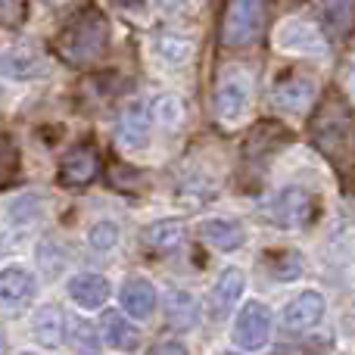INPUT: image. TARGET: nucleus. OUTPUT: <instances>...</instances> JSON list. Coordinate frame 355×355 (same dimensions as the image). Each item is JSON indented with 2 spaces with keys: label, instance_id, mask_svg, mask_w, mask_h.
<instances>
[{
  "label": "nucleus",
  "instance_id": "5701e85b",
  "mask_svg": "<svg viewBox=\"0 0 355 355\" xmlns=\"http://www.w3.org/2000/svg\"><path fill=\"white\" fill-rule=\"evenodd\" d=\"M184 237H187V225H184L181 218H162V221H156V225H150L147 234H144L150 250L162 252V256L175 252L178 246L184 243Z\"/></svg>",
  "mask_w": 355,
  "mask_h": 355
},
{
  "label": "nucleus",
  "instance_id": "aec40b11",
  "mask_svg": "<svg viewBox=\"0 0 355 355\" xmlns=\"http://www.w3.org/2000/svg\"><path fill=\"white\" fill-rule=\"evenodd\" d=\"M66 321H69V315L60 306H41L35 321H31V334H35V340L41 346L56 349L62 343V334H66Z\"/></svg>",
  "mask_w": 355,
  "mask_h": 355
},
{
  "label": "nucleus",
  "instance_id": "9d476101",
  "mask_svg": "<svg viewBox=\"0 0 355 355\" xmlns=\"http://www.w3.org/2000/svg\"><path fill=\"white\" fill-rule=\"evenodd\" d=\"M150 128H153V116L144 100H131L125 110L119 112V141L128 150H147L150 147Z\"/></svg>",
  "mask_w": 355,
  "mask_h": 355
},
{
  "label": "nucleus",
  "instance_id": "bb28decb",
  "mask_svg": "<svg viewBox=\"0 0 355 355\" xmlns=\"http://www.w3.org/2000/svg\"><path fill=\"white\" fill-rule=\"evenodd\" d=\"M265 265H268V271L277 277V281H293V277L302 275V259L296 256L293 250L271 252V256L265 259Z\"/></svg>",
  "mask_w": 355,
  "mask_h": 355
},
{
  "label": "nucleus",
  "instance_id": "7c9ffc66",
  "mask_svg": "<svg viewBox=\"0 0 355 355\" xmlns=\"http://www.w3.org/2000/svg\"><path fill=\"white\" fill-rule=\"evenodd\" d=\"M141 181V172H135L131 166H112L110 168V184L119 190H135Z\"/></svg>",
  "mask_w": 355,
  "mask_h": 355
},
{
  "label": "nucleus",
  "instance_id": "393cba45",
  "mask_svg": "<svg viewBox=\"0 0 355 355\" xmlns=\"http://www.w3.org/2000/svg\"><path fill=\"white\" fill-rule=\"evenodd\" d=\"M66 331H69V343L78 355H100V337L87 321L75 318V321H66Z\"/></svg>",
  "mask_w": 355,
  "mask_h": 355
},
{
  "label": "nucleus",
  "instance_id": "c9c22d12",
  "mask_svg": "<svg viewBox=\"0 0 355 355\" xmlns=\"http://www.w3.org/2000/svg\"><path fill=\"white\" fill-rule=\"evenodd\" d=\"M119 3H125V0H119Z\"/></svg>",
  "mask_w": 355,
  "mask_h": 355
},
{
  "label": "nucleus",
  "instance_id": "c756f323",
  "mask_svg": "<svg viewBox=\"0 0 355 355\" xmlns=\"http://www.w3.org/2000/svg\"><path fill=\"white\" fill-rule=\"evenodd\" d=\"M28 19V0H0V25L19 28Z\"/></svg>",
  "mask_w": 355,
  "mask_h": 355
},
{
  "label": "nucleus",
  "instance_id": "f03ea898",
  "mask_svg": "<svg viewBox=\"0 0 355 355\" xmlns=\"http://www.w3.org/2000/svg\"><path fill=\"white\" fill-rule=\"evenodd\" d=\"M309 135L312 144L327 162L334 166H343L349 159L352 150V110L337 91L324 94L318 106L312 112V122H309Z\"/></svg>",
  "mask_w": 355,
  "mask_h": 355
},
{
  "label": "nucleus",
  "instance_id": "b1692460",
  "mask_svg": "<svg viewBox=\"0 0 355 355\" xmlns=\"http://www.w3.org/2000/svg\"><path fill=\"white\" fill-rule=\"evenodd\" d=\"M166 315L175 331H190L200 321V300L187 290H172L166 300Z\"/></svg>",
  "mask_w": 355,
  "mask_h": 355
},
{
  "label": "nucleus",
  "instance_id": "20e7f679",
  "mask_svg": "<svg viewBox=\"0 0 355 355\" xmlns=\"http://www.w3.org/2000/svg\"><path fill=\"white\" fill-rule=\"evenodd\" d=\"M250 103H252V78L246 69H225L218 78V87H215V116L221 122L234 125L250 112Z\"/></svg>",
  "mask_w": 355,
  "mask_h": 355
},
{
  "label": "nucleus",
  "instance_id": "72a5a7b5",
  "mask_svg": "<svg viewBox=\"0 0 355 355\" xmlns=\"http://www.w3.org/2000/svg\"><path fill=\"white\" fill-rule=\"evenodd\" d=\"M153 355H184V349L178 343H168V346H156Z\"/></svg>",
  "mask_w": 355,
  "mask_h": 355
},
{
  "label": "nucleus",
  "instance_id": "423d86ee",
  "mask_svg": "<svg viewBox=\"0 0 355 355\" xmlns=\"http://www.w3.org/2000/svg\"><path fill=\"white\" fill-rule=\"evenodd\" d=\"M271 337V312L262 302H246L234 321V343L243 352H259L268 346Z\"/></svg>",
  "mask_w": 355,
  "mask_h": 355
},
{
  "label": "nucleus",
  "instance_id": "ddd939ff",
  "mask_svg": "<svg viewBox=\"0 0 355 355\" xmlns=\"http://www.w3.org/2000/svg\"><path fill=\"white\" fill-rule=\"evenodd\" d=\"M0 72L12 81H31L44 72V56L41 50L28 47V44H16V47L0 53Z\"/></svg>",
  "mask_w": 355,
  "mask_h": 355
},
{
  "label": "nucleus",
  "instance_id": "9b49d317",
  "mask_svg": "<svg viewBox=\"0 0 355 355\" xmlns=\"http://www.w3.org/2000/svg\"><path fill=\"white\" fill-rule=\"evenodd\" d=\"M290 144V128H284L281 122H259L256 128L246 135V144H243V156L250 162H265L277 153V150Z\"/></svg>",
  "mask_w": 355,
  "mask_h": 355
},
{
  "label": "nucleus",
  "instance_id": "a211bd4d",
  "mask_svg": "<svg viewBox=\"0 0 355 355\" xmlns=\"http://www.w3.org/2000/svg\"><path fill=\"white\" fill-rule=\"evenodd\" d=\"M327 35L346 37L355 28V0H312Z\"/></svg>",
  "mask_w": 355,
  "mask_h": 355
},
{
  "label": "nucleus",
  "instance_id": "6e6552de",
  "mask_svg": "<svg viewBox=\"0 0 355 355\" xmlns=\"http://www.w3.org/2000/svg\"><path fill=\"white\" fill-rule=\"evenodd\" d=\"M100 175V153L94 144H78L60 162V184L62 187H87Z\"/></svg>",
  "mask_w": 355,
  "mask_h": 355
},
{
  "label": "nucleus",
  "instance_id": "473e14b6",
  "mask_svg": "<svg viewBox=\"0 0 355 355\" xmlns=\"http://www.w3.org/2000/svg\"><path fill=\"white\" fill-rule=\"evenodd\" d=\"M196 0H159V10L162 12H181L187 10V6H193Z\"/></svg>",
  "mask_w": 355,
  "mask_h": 355
},
{
  "label": "nucleus",
  "instance_id": "2eb2a0df",
  "mask_svg": "<svg viewBox=\"0 0 355 355\" xmlns=\"http://www.w3.org/2000/svg\"><path fill=\"white\" fill-rule=\"evenodd\" d=\"M153 56L162 62V66H187L196 53V44L193 37H187L184 31H156L153 35Z\"/></svg>",
  "mask_w": 355,
  "mask_h": 355
},
{
  "label": "nucleus",
  "instance_id": "1a4fd4ad",
  "mask_svg": "<svg viewBox=\"0 0 355 355\" xmlns=\"http://www.w3.org/2000/svg\"><path fill=\"white\" fill-rule=\"evenodd\" d=\"M315 94H318L315 78H309V75H302V72H287L277 78L275 91H271V100H275V106L284 112H306L309 106H312Z\"/></svg>",
  "mask_w": 355,
  "mask_h": 355
},
{
  "label": "nucleus",
  "instance_id": "7ed1b4c3",
  "mask_svg": "<svg viewBox=\"0 0 355 355\" xmlns=\"http://www.w3.org/2000/svg\"><path fill=\"white\" fill-rule=\"evenodd\" d=\"M265 19H268V0H227L221 16V44L250 47L262 35Z\"/></svg>",
  "mask_w": 355,
  "mask_h": 355
},
{
  "label": "nucleus",
  "instance_id": "0eeeda50",
  "mask_svg": "<svg viewBox=\"0 0 355 355\" xmlns=\"http://www.w3.org/2000/svg\"><path fill=\"white\" fill-rule=\"evenodd\" d=\"M268 215L275 218V225L290 227V231L293 227H306L315 215V200L306 187H284L268 202Z\"/></svg>",
  "mask_w": 355,
  "mask_h": 355
},
{
  "label": "nucleus",
  "instance_id": "4be33fe9",
  "mask_svg": "<svg viewBox=\"0 0 355 355\" xmlns=\"http://www.w3.org/2000/svg\"><path fill=\"white\" fill-rule=\"evenodd\" d=\"M100 331H103V340L112 346V349L135 352L137 343H141L137 327L131 324L122 312H103V318H100Z\"/></svg>",
  "mask_w": 355,
  "mask_h": 355
},
{
  "label": "nucleus",
  "instance_id": "f704fd0d",
  "mask_svg": "<svg viewBox=\"0 0 355 355\" xmlns=\"http://www.w3.org/2000/svg\"><path fill=\"white\" fill-rule=\"evenodd\" d=\"M50 3H62V0H50Z\"/></svg>",
  "mask_w": 355,
  "mask_h": 355
},
{
  "label": "nucleus",
  "instance_id": "a878e982",
  "mask_svg": "<svg viewBox=\"0 0 355 355\" xmlns=\"http://www.w3.org/2000/svg\"><path fill=\"white\" fill-rule=\"evenodd\" d=\"M150 116H153L162 128L172 131V128H178V125L184 122V100L178 97V94H162V97H156Z\"/></svg>",
  "mask_w": 355,
  "mask_h": 355
},
{
  "label": "nucleus",
  "instance_id": "412c9836",
  "mask_svg": "<svg viewBox=\"0 0 355 355\" xmlns=\"http://www.w3.org/2000/svg\"><path fill=\"white\" fill-rule=\"evenodd\" d=\"M69 296H72L81 309H100L110 300V281L100 275H91V271L75 275L72 281H69Z\"/></svg>",
  "mask_w": 355,
  "mask_h": 355
},
{
  "label": "nucleus",
  "instance_id": "cd10ccee",
  "mask_svg": "<svg viewBox=\"0 0 355 355\" xmlns=\"http://www.w3.org/2000/svg\"><path fill=\"white\" fill-rule=\"evenodd\" d=\"M19 175V147L10 135H0V190L10 187Z\"/></svg>",
  "mask_w": 355,
  "mask_h": 355
},
{
  "label": "nucleus",
  "instance_id": "c85d7f7f",
  "mask_svg": "<svg viewBox=\"0 0 355 355\" xmlns=\"http://www.w3.org/2000/svg\"><path fill=\"white\" fill-rule=\"evenodd\" d=\"M87 240H91L94 250L106 252V250H116L119 243V225H112V221H97V225L87 231Z\"/></svg>",
  "mask_w": 355,
  "mask_h": 355
},
{
  "label": "nucleus",
  "instance_id": "f8f14e48",
  "mask_svg": "<svg viewBox=\"0 0 355 355\" xmlns=\"http://www.w3.org/2000/svg\"><path fill=\"white\" fill-rule=\"evenodd\" d=\"M321 318H324V296L318 290H306L284 309V331H312Z\"/></svg>",
  "mask_w": 355,
  "mask_h": 355
},
{
  "label": "nucleus",
  "instance_id": "f3484780",
  "mask_svg": "<svg viewBox=\"0 0 355 355\" xmlns=\"http://www.w3.org/2000/svg\"><path fill=\"white\" fill-rule=\"evenodd\" d=\"M35 293V275L22 265H12V268L0 271V306L6 309H19L31 300Z\"/></svg>",
  "mask_w": 355,
  "mask_h": 355
},
{
  "label": "nucleus",
  "instance_id": "4468645a",
  "mask_svg": "<svg viewBox=\"0 0 355 355\" xmlns=\"http://www.w3.org/2000/svg\"><path fill=\"white\" fill-rule=\"evenodd\" d=\"M246 287V275L240 268H225L218 277V284H215L212 296H209V312H212L215 321L227 318V315L237 309V300L240 293H243Z\"/></svg>",
  "mask_w": 355,
  "mask_h": 355
},
{
  "label": "nucleus",
  "instance_id": "2f4dec72",
  "mask_svg": "<svg viewBox=\"0 0 355 355\" xmlns=\"http://www.w3.org/2000/svg\"><path fill=\"white\" fill-rule=\"evenodd\" d=\"M37 262H41L44 275L53 277V275H60V268L66 265V256H62L60 250H56V256H50V240H47V243H41V250H37Z\"/></svg>",
  "mask_w": 355,
  "mask_h": 355
},
{
  "label": "nucleus",
  "instance_id": "6ab92c4d",
  "mask_svg": "<svg viewBox=\"0 0 355 355\" xmlns=\"http://www.w3.org/2000/svg\"><path fill=\"white\" fill-rule=\"evenodd\" d=\"M119 296H122V309L131 318H150L156 312V290L147 277H128Z\"/></svg>",
  "mask_w": 355,
  "mask_h": 355
},
{
  "label": "nucleus",
  "instance_id": "f257e3e1",
  "mask_svg": "<svg viewBox=\"0 0 355 355\" xmlns=\"http://www.w3.org/2000/svg\"><path fill=\"white\" fill-rule=\"evenodd\" d=\"M106 50H110V19L97 6H87L78 16H72L56 37L60 60L75 69L97 66L106 56Z\"/></svg>",
  "mask_w": 355,
  "mask_h": 355
},
{
  "label": "nucleus",
  "instance_id": "dca6fc26",
  "mask_svg": "<svg viewBox=\"0 0 355 355\" xmlns=\"http://www.w3.org/2000/svg\"><path fill=\"white\" fill-rule=\"evenodd\" d=\"M200 237L218 252H234L246 243L243 225L234 218H206L200 225Z\"/></svg>",
  "mask_w": 355,
  "mask_h": 355
},
{
  "label": "nucleus",
  "instance_id": "39448f33",
  "mask_svg": "<svg viewBox=\"0 0 355 355\" xmlns=\"http://www.w3.org/2000/svg\"><path fill=\"white\" fill-rule=\"evenodd\" d=\"M275 47L281 53H296V56H324L327 41L318 31V25L306 22V19H284L275 31Z\"/></svg>",
  "mask_w": 355,
  "mask_h": 355
}]
</instances>
